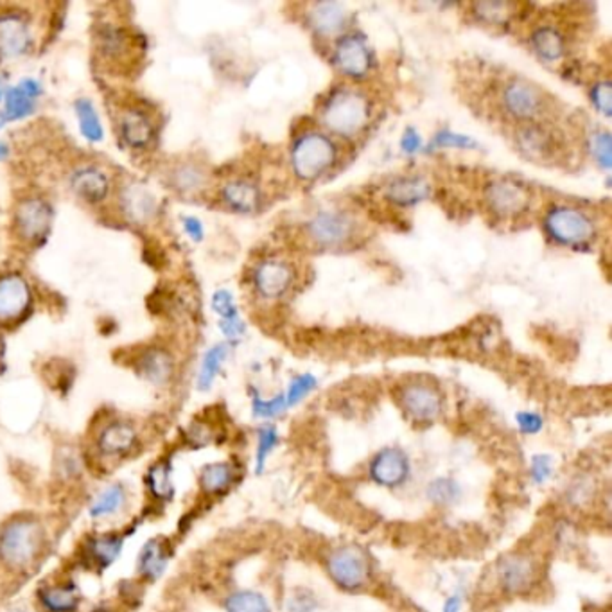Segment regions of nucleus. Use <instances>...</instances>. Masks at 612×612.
<instances>
[{"label":"nucleus","mask_w":612,"mask_h":612,"mask_svg":"<svg viewBox=\"0 0 612 612\" xmlns=\"http://www.w3.org/2000/svg\"><path fill=\"white\" fill-rule=\"evenodd\" d=\"M472 17L491 26H503L514 13V6L507 3H477L470 6Z\"/></svg>","instance_id":"4c0bfd02"},{"label":"nucleus","mask_w":612,"mask_h":612,"mask_svg":"<svg viewBox=\"0 0 612 612\" xmlns=\"http://www.w3.org/2000/svg\"><path fill=\"white\" fill-rule=\"evenodd\" d=\"M219 329H221V332H223L224 338H228V339H237V338H241V336L244 334V329H247V327H244V322H242L241 316H239V318H235V320L219 322Z\"/></svg>","instance_id":"6e6d98bb"},{"label":"nucleus","mask_w":612,"mask_h":612,"mask_svg":"<svg viewBox=\"0 0 612 612\" xmlns=\"http://www.w3.org/2000/svg\"><path fill=\"white\" fill-rule=\"evenodd\" d=\"M567 498H569L571 503H575V505H583V503L591 498V486H589V483L583 481V479H578V481L571 486V491H569Z\"/></svg>","instance_id":"5fc2aeb1"},{"label":"nucleus","mask_w":612,"mask_h":612,"mask_svg":"<svg viewBox=\"0 0 612 612\" xmlns=\"http://www.w3.org/2000/svg\"><path fill=\"white\" fill-rule=\"evenodd\" d=\"M397 401L403 412L420 424L437 420L444 410L442 392L428 381H410L403 385L397 392Z\"/></svg>","instance_id":"6e6552de"},{"label":"nucleus","mask_w":612,"mask_h":612,"mask_svg":"<svg viewBox=\"0 0 612 612\" xmlns=\"http://www.w3.org/2000/svg\"><path fill=\"white\" fill-rule=\"evenodd\" d=\"M442 612H461V598H460L458 594L449 596V598L444 601Z\"/></svg>","instance_id":"13d9d810"},{"label":"nucleus","mask_w":612,"mask_h":612,"mask_svg":"<svg viewBox=\"0 0 612 612\" xmlns=\"http://www.w3.org/2000/svg\"><path fill=\"white\" fill-rule=\"evenodd\" d=\"M426 494L435 505L447 507L460 500L461 488L453 477H437L426 486Z\"/></svg>","instance_id":"e433bc0d"},{"label":"nucleus","mask_w":612,"mask_h":612,"mask_svg":"<svg viewBox=\"0 0 612 612\" xmlns=\"http://www.w3.org/2000/svg\"><path fill=\"white\" fill-rule=\"evenodd\" d=\"M325 571L343 591H359L371 580V559L359 546H339L327 555Z\"/></svg>","instance_id":"39448f33"},{"label":"nucleus","mask_w":612,"mask_h":612,"mask_svg":"<svg viewBox=\"0 0 612 612\" xmlns=\"http://www.w3.org/2000/svg\"><path fill=\"white\" fill-rule=\"evenodd\" d=\"M167 564V550L162 541L151 539L144 548L139 557V573L144 578L155 580L157 576L162 575Z\"/></svg>","instance_id":"2f4dec72"},{"label":"nucleus","mask_w":612,"mask_h":612,"mask_svg":"<svg viewBox=\"0 0 612 612\" xmlns=\"http://www.w3.org/2000/svg\"><path fill=\"white\" fill-rule=\"evenodd\" d=\"M374 102L369 94L354 86H338L327 94L320 106L318 120L330 137L355 139L369 128Z\"/></svg>","instance_id":"f257e3e1"},{"label":"nucleus","mask_w":612,"mask_h":612,"mask_svg":"<svg viewBox=\"0 0 612 612\" xmlns=\"http://www.w3.org/2000/svg\"><path fill=\"white\" fill-rule=\"evenodd\" d=\"M207 184L205 171L196 164H182L173 171V185L180 192L194 194L200 192Z\"/></svg>","instance_id":"c9c22d12"},{"label":"nucleus","mask_w":612,"mask_h":612,"mask_svg":"<svg viewBox=\"0 0 612 612\" xmlns=\"http://www.w3.org/2000/svg\"><path fill=\"white\" fill-rule=\"evenodd\" d=\"M369 476L379 486L399 488L412 476L410 456L399 447H385L372 456Z\"/></svg>","instance_id":"ddd939ff"},{"label":"nucleus","mask_w":612,"mask_h":612,"mask_svg":"<svg viewBox=\"0 0 612 612\" xmlns=\"http://www.w3.org/2000/svg\"><path fill=\"white\" fill-rule=\"evenodd\" d=\"M212 309L219 316V322L239 318V309L233 295L228 290H219L212 295Z\"/></svg>","instance_id":"de8ad7c7"},{"label":"nucleus","mask_w":612,"mask_h":612,"mask_svg":"<svg viewBox=\"0 0 612 612\" xmlns=\"http://www.w3.org/2000/svg\"><path fill=\"white\" fill-rule=\"evenodd\" d=\"M126 503V491L125 486L120 483L117 485H110L108 488L95 498L92 509H90V516L94 519H102V518H110L113 514H117L122 507Z\"/></svg>","instance_id":"473e14b6"},{"label":"nucleus","mask_w":612,"mask_h":612,"mask_svg":"<svg viewBox=\"0 0 612 612\" xmlns=\"http://www.w3.org/2000/svg\"><path fill=\"white\" fill-rule=\"evenodd\" d=\"M45 530L33 516H19L0 526V560L10 567L33 564L44 550Z\"/></svg>","instance_id":"7ed1b4c3"},{"label":"nucleus","mask_w":612,"mask_h":612,"mask_svg":"<svg viewBox=\"0 0 612 612\" xmlns=\"http://www.w3.org/2000/svg\"><path fill=\"white\" fill-rule=\"evenodd\" d=\"M530 47L544 63H559L567 54V40L564 33L551 24L539 26L532 31Z\"/></svg>","instance_id":"412c9836"},{"label":"nucleus","mask_w":612,"mask_h":612,"mask_svg":"<svg viewBox=\"0 0 612 612\" xmlns=\"http://www.w3.org/2000/svg\"><path fill=\"white\" fill-rule=\"evenodd\" d=\"M0 99H3V88H0Z\"/></svg>","instance_id":"680f3d73"},{"label":"nucleus","mask_w":612,"mask_h":612,"mask_svg":"<svg viewBox=\"0 0 612 612\" xmlns=\"http://www.w3.org/2000/svg\"><path fill=\"white\" fill-rule=\"evenodd\" d=\"M591 157L596 160V164L608 171L610 169V135L608 132H594L587 143Z\"/></svg>","instance_id":"a18cd8bd"},{"label":"nucleus","mask_w":612,"mask_h":612,"mask_svg":"<svg viewBox=\"0 0 612 612\" xmlns=\"http://www.w3.org/2000/svg\"><path fill=\"white\" fill-rule=\"evenodd\" d=\"M182 226H184V232H185L194 242L203 241V237H205V228H203V223H201L198 217L185 216V217L182 219Z\"/></svg>","instance_id":"864d4df0"},{"label":"nucleus","mask_w":612,"mask_h":612,"mask_svg":"<svg viewBox=\"0 0 612 612\" xmlns=\"http://www.w3.org/2000/svg\"><path fill=\"white\" fill-rule=\"evenodd\" d=\"M279 442H281V437H279V431L275 426L266 424L257 431V451H256V472L257 474L265 472L268 458L277 449Z\"/></svg>","instance_id":"ea45409f"},{"label":"nucleus","mask_w":612,"mask_h":612,"mask_svg":"<svg viewBox=\"0 0 612 612\" xmlns=\"http://www.w3.org/2000/svg\"><path fill=\"white\" fill-rule=\"evenodd\" d=\"M97 47L102 56L117 60L130 51V37L125 29L106 24L97 31Z\"/></svg>","instance_id":"c756f323"},{"label":"nucleus","mask_w":612,"mask_h":612,"mask_svg":"<svg viewBox=\"0 0 612 612\" xmlns=\"http://www.w3.org/2000/svg\"><path fill=\"white\" fill-rule=\"evenodd\" d=\"M498 583L509 596L526 594L539 578L537 562L525 553H507L496 564Z\"/></svg>","instance_id":"9d476101"},{"label":"nucleus","mask_w":612,"mask_h":612,"mask_svg":"<svg viewBox=\"0 0 612 612\" xmlns=\"http://www.w3.org/2000/svg\"><path fill=\"white\" fill-rule=\"evenodd\" d=\"M233 479H235L233 467L226 461L208 463L200 472V486H201V491L208 496L224 493L226 488L233 483Z\"/></svg>","instance_id":"bb28decb"},{"label":"nucleus","mask_w":612,"mask_h":612,"mask_svg":"<svg viewBox=\"0 0 612 612\" xmlns=\"http://www.w3.org/2000/svg\"><path fill=\"white\" fill-rule=\"evenodd\" d=\"M17 230L22 239L28 242H37L45 237L51 226V208L44 200L29 198L19 203L17 214Z\"/></svg>","instance_id":"2eb2a0df"},{"label":"nucleus","mask_w":612,"mask_h":612,"mask_svg":"<svg viewBox=\"0 0 612 612\" xmlns=\"http://www.w3.org/2000/svg\"><path fill=\"white\" fill-rule=\"evenodd\" d=\"M544 92L532 81L526 79H510L502 90V106L509 117L521 125L537 122V118L546 110Z\"/></svg>","instance_id":"423d86ee"},{"label":"nucleus","mask_w":612,"mask_h":612,"mask_svg":"<svg viewBox=\"0 0 612 612\" xmlns=\"http://www.w3.org/2000/svg\"><path fill=\"white\" fill-rule=\"evenodd\" d=\"M516 146L525 159L534 162L551 160L559 148L555 135L537 122H528V125H521L518 128Z\"/></svg>","instance_id":"4468645a"},{"label":"nucleus","mask_w":612,"mask_h":612,"mask_svg":"<svg viewBox=\"0 0 612 612\" xmlns=\"http://www.w3.org/2000/svg\"><path fill=\"white\" fill-rule=\"evenodd\" d=\"M543 226L555 244L567 249L589 244L598 232L596 219L575 205H551L543 217Z\"/></svg>","instance_id":"20e7f679"},{"label":"nucleus","mask_w":612,"mask_h":612,"mask_svg":"<svg viewBox=\"0 0 612 612\" xmlns=\"http://www.w3.org/2000/svg\"><path fill=\"white\" fill-rule=\"evenodd\" d=\"M31 304L29 284L19 273L0 277V322L20 318Z\"/></svg>","instance_id":"dca6fc26"},{"label":"nucleus","mask_w":612,"mask_h":612,"mask_svg":"<svg viewBox=\"0 0 612 612\" xmlns=\"http://www.w3.org/2000/svg\"><path fill=\"white\" fill-rule=\"evenodd\" d=\"M401 150L404 155L413 157L424 150V141L415 128H408L401 137Z\"/></svg>","instance_id":"603ef678"},{"label":"nucleus","mask_w":612,"mask_h":612,"mask_svg":"<svg viewBox=\"0 0 612 612\" xmlns=\"http://www.w3.org/2000/svg\"><path fill=\"white\" fill-rule=\"evenodd\" d=\"M139 444L137 429L125 420L106 424L97 437V451L102 456H125L130 454Z\"/></svg>","instance_id":"a211bd4d"},{"label":"nucleus","mask_w":612,"mask_h":612,"mask_svg":"<svg viewBox=\"0 0 612 612\" xmlns=\"http://www.w3.org/2000/svg\"><path fill=\"white\" fill-rule=\"evenodd\" d=\"M477 148L479 146H477V143L474 139L444 128V130L437 132V135L433 137V141L428 146V151H433V150H463V151H472V150H477Z\"/></svg>","instance_id":"a19ab883"},{"label":"nucleus","mask_w":612,"mask_h":612,"mask_svg":"<svg viewBox=\"0 0 612 612\" xmlns=\"http://www.w3.org/2000/svg\"><path fill=\"white\" fill-rule=\"evenodd\" d=\"M286 410H288V404H286L284 394H279L273 399H263L261 396H254L252 399V413L256 419L272 420L282 415Z\"/></svg>","instance_id":"c03bdc74"},{"label":"nucleus","mask_w":612,"mask_h":612,"mask_svg":"<svg viewBox=\"0 0 612 612\" xmlns=\"http://www.w3.org/2000/svg\"><path fill=\"white\" fill-rule=\"evenodd\" d=\"M516 424L523 435H537L544 428V419L535 412H519L516 415Z\"/></svg>","instance_id":"8fccbe9b"},{"label":"nucleus","mask_w":612,"mask_h":612,"mask_svg":"<svg viewBox=\"0 0 612 612\" xmlns=\"http://www.w3.org/2000/svg\"><path fill=\"white\" fill-rule=\"evenodd\" d=\"M31 47V29L28 22L15 13L0 15V58L13 60Z\"/></svg>","instance_id":"f3484780"},{"label":"nucleus","mask_w":612,"mask_h":612,"mask_svg":"<svg viewBox=\"0 0 612 612\" xmlns=\"http://www.w3.org/2000/svg\"><path fill=\"white\" fill-rule=\"evenodd\" d=\"M19 88H20L26 95H29L31 99H37L38 95H42V85H40L37 79H33V78L22 79V81L19 83Z\"/></svg>","instance_id":"4d7b16f0"},{"label":"nucleus","mask_w":612,"mask_h":612,"mask_svg":"<svg viewBox=\"0 0 612 612\" xmlns=\"http://www.w3.org/2000/svg\"><path fill=\"white\" fill-rule=\"evenodd\" d=\"M40 603L47 612H74L79 598L70 585H49L38 592Z\"/></svg>","instance_id":"c85d7f7f"},{"label":"nucleus","mask_w":612,"mask_h":612,"mask_svg":"<svg viewBox=\"0 0 612 612\" xmlns=\"http://www.w3.org/2000/svg\"><path fill=\"white\" fill-rule=\"evenodd\" d=\"M589 99L598 113L603 117H610L612 111V90H610V81L608 79H598L591 90H589Z\"/></svg>","instance_id":"49530a36"},{"label":"nucleus","mask_w":612,"mask_h":612,"mask_svg":"<svg viewBox=\"0 0 612 612\" xmlns=\"http://www.w3.org/2000/svg\"><path fill=\"white\" fill-rule=\"evenodd\" d=\"M120 207L130 221L146 223L157 212V200L144 185L132 184L120 191Z\"/></svg>","instance_id":"b1692460"},{"label":"nucleus","mask_w":612,"mask_h":612,"mask_svg":"<svg viewBox=\"0 0 612 612\" xmlns=\"http://www.w3.org/2000/svg\"><path fill=\"white\" fill-rule=\"evenodd\" d=\"M37 110V101L26 95L19 86L10 88L6 92L4 101V115L8 120H22L29 115H33Z\"/></svg>","instance_id":"58836bf2"},{"label":"nucleus","mask_w":612,"mask_h":612,"mask_svg":"<svg viewBox=\"0 0 612 612\" xmlns=\"http://www.w3.org/2000/svg\"><path fill=\"white\" fill-rule=\"evenodd\" d=\"M148 485H150V491L160 498V500H167L173 496V483H171V470L167 463H157L150 469L148 472Z\"/></svg>","instance_id":"79ce46f5"},{"label":"nucleus","mask_w":612,"mask_h":612,"mask_svg":"<svg viewBox=\"0 0 612 612\" xmlns=\"http://www.w3.org/2000/svg\"><path fill=\"white\" fill-rule=\"evenodd\" d=\"M226 357H228V347L223 345V343L214 345L212 348H208L205 352V355L201 359V364H200L198 379H196L198 390H201V392L210 390V387L214 385L216 378L221 372V366L226 361Z\"/></svg>","instance_id":"cd10ccee"},{"label":"nucleus","mask_w":612,"mask_h":612,"mask_svg":"<svg viewBox=\"0 0 612 612\" xmlns=\"http://www.w3.org/2000/svg\"><path fill=\"white\" fill-rule=\"evenodd\" d=\"M348 22V12L339 3H316L309 6L307 24L322 38L339 35Z\"/></svg>","instance_id":"6ab92c4d"},{"label":"nucleus","mask_w":612,"mask_h":612,"mask_svg":"<svg viewBox=\"0 0 612 612\" xmlns=\"http://www.w3.org/2000/svg\"><path fill=\"white\" fill-rule=\"evenodd\" d=\"M429 196V185L420 176H399L387 185V198L401 207H412Z\"/></svg>","instance_id":"a878e982"},{"label":"nucleus","mask_w":612,"mask_h":612,"mask_svg":"<svg viewBox=\"0 0 612 612\" xmlns=\"http://www.w3.org/2000/svg\"><path fill=\"white\" fill-rule=\"evenodd\" d=\"M313 244L320 249H338L350 242L355 233V221L350 214L336 208L316 212L306 224Z\"/></svg>","instance_id":"0eeeda50"},{"label":"nucleus","mask_w":612,"mask_h":612,"mask_svg":"<svg viewBox=\"0 0 612 612\" xmlns=\"http://www.w3.org/2000/svg\"><path fill=\"white\" fill-rule=\"evenodd\" d=\"M6 122H8V118H6L4 111H0V128H3V126L6 125Z\"/></svg>","instance_id":"052dcab7"},{"label":"nucleus","mask_w":612,"mask_h":612,"mask_svg":"<svg viewBox=\"0 0 612 612\" xmlns=\"http://www.w3.org/2000/svg\"><path fill=\"white\" fill-rule=\"evenodd\" d=\"M224 612H272V605L263 592L241 589L226 596Z\"/></svg>","instance_id":"7c9ffc66"},{"label":"nucleus","mask_w":612,"mask_h":612,"mask_svg":"<svg viewBox=\"0 0 612 612\" xmlns=\"http://www.w3.org/2000/svg\"><path fill=\"white\" fill-rule=\"evenodd\" d=\"M120 550H122V539L117 535L97 537V539L90 541L88 548H86L90 560L102 569L106 566H110L118 557Z\"/></svg>","instance_id":"f704fd0d"},{"label":"nucleus","mask_w":612,"mask_h":612,"mask_svg":"<svg viewBox=\"0 0 612 612\" xmlns=\"http://www.w3.org/2000/svg\"><path fill=\"white\" fill-rule=\"evenodd\" d=\"M297 272L291 263L284 259H265L252 273V286L256 293L265 300H279L295 286Z\"/></svg>","instance_id":"9b49d317"},{"label":"nucleus","mask_w":612,"mask_h":612,"mask_svg":"<svg viewBox=\"0 0 612 612\" xmlns=\"http://www.w3.org/2000/svg\"><path fill=\"white\" fill-rule=\"evenodd\" d=\"M318 387V379L313 374H300L297 376L290 387L286 396V404L288 408H295L297 404H300L307 396H311Z\"/></svg>","instance_id":"37998d69"},{"label":"nucleus","mask_w":612,"mask_h":612,"mask_svg":"<svg viewBox=\"0 0 612 612\" xmlns=\"http://www.w3.org/2000/svg\"><path fill=\"white\" fill-rule=\"evenodd\" d=\"M76 115L79 122V132L88 143H101L104 139V132H102V125L99 120L97 110L90 99L76 101Z\"/></svg>","instance_id":"72a5a7b5"},{"label":"nucleus","mask_w":612,"mask_h":612,"mask_svg":"<svg viewBox=\"0 0 612 612\" xmlns=\"http://www.w3.org/2000/svg\"><path fill=\"white\" fill-rule=\"evenodd\" d=\"M70 187L83 201L101 203L110 191V180L99 167L83 166L70 175Z\"/></svg>","instance_id":"4be33fe9"},{"label":"nucleus","mask_w":612,"mask_h":612,"mask_svg":"<svg viewBox=\"0 0 612 612\" xmlns=\"http://www.w3.org/2000/svg\"><path fill=\"white\" fill-rule=\"evenodd\" d=\"M485 203L496 217L512 219L523 216L532 201L530 191L510 178H498L488 184L483 192Z\"/></svg>","instance_id":"1a4fd4ad"},{"label":"nucleus","mask_w":612,"mask_h":612,"mask_svg":"<svg viewBox=\"0 0 612 612\" xmlns=\"http://www.w3.org/2000/svg\"><path fill=\"white\" fill-rule=\"evenodd\" d=\"M339 160L336 141L320 130L300 134L290 151V164L295 176L302 182H316L330 173Z\"/></svg>","instance_id":"f03ea898"},{"label":"nucleus","mask_w":612,"mask_h":612,"mask_svg":"<svg viewBox=\"0 0 612 612\" xmlns=\"http://www.w3.org/2000/svg\"><path fill=\"white\" fill-rule=\"evenodd\" d=\"M336 70L350 79H363L371 74L374 58L366 42L357 35H347L338 40L332 54Z\"/></svg>","instance_id":"f8f14e48"},{"label":"nucleus","mask_w":612,"mask_h":612,"mask_svg":"<svg viewBox=\"0 0 612 612\" xmlns=\"http://www.w3.org/2000/svg\"><path fill=\"white\" fill-rule=\"evenodd\" d=\"M137 371L146 381L153 385H166L173 378L175 361L166 350L150 348L141 355Z\"/></svg>","instance_id":"393cba45"},{"label":"nucleus","mask_w":612,"mask_h":612,"mask_svg":"<svg viewBox=\"0 0 612 612\" xmlns=\"http://www.w3.org/2000/svg\"><path fill=\"white\" fill-rule=\"evenodd\" d=\"M553 474V456L551 454H535L530 461V476L534 483L543 485Z\"/></svg>","instance_id":"09e8293b"},{"label":"nucleus","mask_w":612,"mask_h":612,"mask_svg":"<svg viewBox=\"0 0 612 612\" xmlns=\"http://www.w3.org/2000/svg\"><path fill=\"white\" fill-rule=\"evenodd\" d=\"M8 155H10V148H8V144H6V143H3V141H0V162L6 160V159H8Z\"/></svg>","instance_id":"bf43d9fd"},{"label":"nucleus","mask_w":612,"mask_h":612,"mask_svg":"<svg viewBox=\"0 0 612 612\" xmlns=\"http://www.w3.org/2000/svg\"><path fill=\"white\" fill-rule=\"evenodd\" d=\"M221 200L233 212L252 214L261 205V191L250 180L235 178L221 187Z\"/></svg>","instance_id":"5701e85b"},{"label":"nucleus","mask_w":612,"mask_h":612,"mask_svg":"<svg viewBox=\"0 0 612 612\" xmlns=\"http://www.w3.org/2000/svg\"><path fill=\"white\" fill-rule=\"evenodd\" d=\"M318 607L316 598L307 591H298L295 596H291L288 608L290 612H314Z\"/></svg>","instance_id":"3c124183"},{"label":"nucleus","mask_w":612,"mask_h":612,"mask_svg":"<svg viewBox=\"0 0 612 612\" xmlns=\"http://www.w3.org/2000/svg\"><path fill=\"white\" fill-rule=\"evenodd\" d=\"M118 134L122 141H125V144H128L130 148L144 150L151 144L155 128L151 118L143 110L130 108L126 111H122L118 118Z\"/></svg>","instance_id":"aec40b11"}]
</instances>
